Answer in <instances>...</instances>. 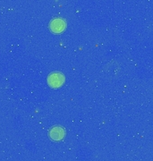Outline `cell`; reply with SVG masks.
Masks as SVG:
<instances>
[{
  "mask_svg": "<svg viewBox=\"0 0 153 161\" xmlns=\"http://www.w3.org/2000/svg\"><path fill=\"white\" fill-rule=\"evenodd\" d=\"M63 81H64V76L59 73H54L48 77V82L52 87H59L60 85H62Z\"/></svg>",
  "mask_w": 153,
  "mask_h": 161,
  "instance_id": "1",
  "label": "cell"
},
{
  "mask_svg": "<svg viewBox=\"0 0 153 161\" xmlns=\"http://www.w3.org/2000/svg\"><path fill=\"white\" fill-rule=\"evenodd\" d=\"M65 27V23L61 19H55L50 23V28L55 32H60Z\"/></svg>",
  "mask_w": 153,
  "mask_h": 161,
  "instance_id": "3",
  "label": "cell"
},
{
  "mask_svg": "<svg viewBox=\"0 0 153 161\" xmlns=\"http://www.w3.org/2000/svg\"><path fill=\"white\" fill-rule=\"evenodd\" d=\"M65 130L63 129L62 127L56 126L53 127L49 131V136L54 141H59L65 136Z\"/></svg>",
  "mask_w": 153,
  "mask_h": 161,
  "instance_id": "2",
  "label": "cell"
}]
</instances>
